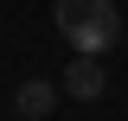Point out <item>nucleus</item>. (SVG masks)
<instances>
[{"instance_id":"nucleus-1","label":"nucleus","mask_w":128,"mask_h":121,"mask_svg":"<svg viewBox=\"0 0 128 121\" xmlns=\"http://www.w3.org/2000/svg\"><path fill=\"white\" fill-rule=\"evenodd\" d=\"M51 19H58V32L83 51V58H102V51L122 38V13H115V0H58Z\"/></svg>"},{"instance_id":"nucleus-2","label":"nucleus","mask_w":128,"mask_h":121,"mask_svg":"<svg viewBox=\"0 0 128 121\" xmlns=\"http://www.w3.org/2000/svg\"><path fill=\"white\" fill-rule=\"evenodd\" d=\"M64 89L77 96V102H96V96L109 89V76H102V64H96V58H83V51H77V64L64 70Z\"/></svg>"},{"instance_id":"nucleus-3","label":"nucleus","mask_w":128,"mask_h":121,"mask_svg":"<svg viewBox=\"0 0 128 121\" xmlns=\"http://www.w3.org/2000/svg\"><path fill=\"white\" fill-rule=\"evenodd\" d=\"M51 102H58V89H51L45 76H32V83H19V89H13V108H19L26 121H45V115H51Z\"/></svg>"},{"instance_id":"nucleus-4","label":"nucleus","mask_w":128,"mask_h":121,"mask_svg":"<svg viewBox=\"0 0 128 121\" xmlns=\"http://www.w3.org/2000/svg\"><path fill=\"white\" fill-rule=\"evenodd\" d=\"M19 121H26V115H19Z\"/></svg>"}]
</instances>
